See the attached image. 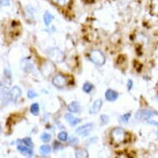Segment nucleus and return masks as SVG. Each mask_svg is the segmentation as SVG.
<instances>
[{
    "instance_id": "1",
    "label": "nucleus",
    "mask_w": 158,
    "mask_h": 158,
    "mask_svg": "<svg viewBox=\"0 0 158 158\" xmlns=\"http://www.w3.org/2000/svg\"><path fill=\"white\" fill-rule=\"evenodd\" d=\"M111 138L113 143L115 144H120L124 141L125 132L124 130L121 127H116L114 128L111 132Z\"/></svg>"
},
{
    "instance_id": "2",
    "label": "nucleus",
    "mask_w": 158,
    "mask_h": 158,
    "mask_svg": "<svg viewBox=\"0 0 158 158\" xmlns=\"http://www.w3.org/2000/svg\"><path fill=\"white\" fill-rule=\"evenodd\" d=\"M89 58L94 64L98 65H103L105 63V57L100 51L94 50L89 54Z\"/></svg>"
},
{
    "instance_id": "3",
    "label": "nucleus",
    "mask_w": 158,
    "mask_h": 158,
    "mask_svg": "<svg viewBox=\"0 0 158 158\" xmlns=\"http://www.w3.org/2000/svg\"><path fill=\"white\" fill-rule=\"evenodd\" d=\"M157 114V112L150 110V109H141L137 112L135 117L138 120H148Z\"/></svg>"
},
{
    "instance_id": "4",
    "label": "nucleus",
    "mask_w": 158,
    "mask_h": 158,
    "mask_svg": "<svg viewBox=\"0 0 158 158\" xmlns=\"http://www.w3.org/2000/svg\"><path fill=\"white\" fill-rule=\"evenodd\" d=\"M50 59L56 62H62L65 58V56L60 50L54 48L49 52Z\"/></svg>"
},
{
    "instance_id": "5",
    "label": "nucleus",
    "mask_w": 158,
    "mask_h": 158,
    "mask_svg": "<svg viewBox=\"0 0 158 158\" xmlns=\"http://www.w3.org/2000/svg\"><path fill=\"white\" fill-rule=\"evenodd\" d=\"M92 129H93V123H86V124L76 128L75 132L82 137H87L89 135Z\"/></svg>"
},
{
    "instance_id": "6",
    "label": "nucleus",
    "mask_w": 158,
    "mask_h": 158,
    "mask_svg": "<svg viewBox=\"0 0 158 158\" xmlns=\"http://www.w3.org/2000/svg\"><path fill=\"white\" fill-rule=\"evenodd\" d=\"M52 83L57 88H64L66 85V80L64 75H60V74H58V75H56L52 79Z\"/></svg>"
},
{
    "instance_id": "7",
    "label": "nucleus",
    "mask_w": 158,
    "mask_h": 158,
    "mask_svg": "<svg viewBox=\"0 0 158 158\" xmlns=\"http://www.w3.org/2000/svg\"><path fill=\"white\" fill-rule=\"evenodd\" d=\"M41 70H42V73L43 74V75L45 76H49L52 74V73L55 71V67L53 64L50 61H47V62L44 63L43 65H42V68H41Z\"/></svg>"
},
{
    "instance_id": "8",
    "label": "nucleus",
    "mask_w": 158,
    "mask_h": 158,
    "mask_svg": "<svg viewBox=\"0 0 158 158\" xmlns=\"http://www.w3.org/2000/svg\"><path fill=\"white\" fill-rule=\"evenodd\" d=\"M102 104H103V102H102L101 99H97V100H95V102L94 103V104L92 105L90 109H89V114H97V113L100 110V109H101Z\"/></svg>"
},
{
    "instance_id": "9",
    "label": "nucleus",
    "mask_w": 158,
    "mask_h": 158,
    "mask_svg": "<svg viewBox=\"0 0 158 158\" xmlns=\"http://www.w3.org/2000/svg\"><path fill=\"white\" fill-rule=\"evenodd\" d=\"M105 98L109 101H115L117 98H118V94L116 91L113 90V89H108L106 91V93H105Z\"/></svg>"
},
{
    "instance_id": "10",
    "label": "nucleus",
    "mask_w": 158,
    "mask_h": 158,
    "mask_svg": "<svg viewBox=\"0 0 158 158\" xmlns=\"http://www.w3.org/2000/svg\"><path fill=\"white\" fill-rule=\"evenodd\" d=\"M9 93H10L11 99L13 101H16L21 95V89L18 88V86H14Z\"/></svg>"
},
{
    "instance_id": "11",
    "label": "nucleus",
    "mask_w": 158,
    "mask_h": 158,
    "mask_svg": "<svg viewBox=\"0 0 158 158\" xmlns=\"http://www.w3.org/2000/svg\"><path fill=\"white\" fill-rule=\"evenodd\" d=\"M65 118L66 121H67L69 123H70L71 126H75V125H77L79 123L81 122V120L77 118H75L71 114H67L65 115Z\"/></svg>"
},
{
    "instance_id": "12",
    "label": "nucleus",
    "mask_w": 158,
    "mask_h": 158,
    "mask_svg": "<svg viewBox=\"0 0 158 158\" xmlns=\"http://www.w3.org/2000/svg\"><path fill=\"white\" fill-rule=\"evenodd\" d=\"M67 109L71 113H76L80 110V104L78 102H72L68 105Z\"/></svg>"
},
{
    "instance_id": "13",
    "label": "nucleus",
    "mask_w": 158,
    "mask_h": 158,
    "mask_svg": "<svg viewBox=\"0 0 158 158\" xmlns=\"http://www.w3.org/2000/svg\"><path fill=\"white\" fill-rule=\"evenodd\" d=\"M75 156L76 157L87 158L89 156L88 152L85 149H78V150L75 151Z\"/></svg>"
},
{
    "instance_id": "14",
    "label": "nucleus",
    "mask_w": 158,
    "mask_h": 158,
    "mask_svg": "<svg viewBox=\"0 0 158 158\" xmlns=\"http://www.w3.org/2000/svg\"><path fill=\"white\" fill-rule=\"evenodd\" d=\"M18 150L22 152L23 154H27V155H32L33 154V152L31 151V149L27 148V147H24V146H18Z\"/></svg>"
},
{
    "instance_id": "15",
    "label": "nucleus",
    "mask_w": 158,
    "mask_h": 158,
    "mask_svg": "<svg viewBox=\"0 0 158 158\" xmlns=\"http://www.w3.org/2000/svg\"><path fill=\"white\" fill-rule=\"evenodd\" d=\"M43 19H44L45 24H46L47 26H48V25L52 23V20L54 19V17H53L49 12H46L44 14V17H43Z\"/></svg>"
},
{
    "instance_id": "16",
    "label": "nucleus",
    "mask_w": 158,
    "mask_h": 158,
    "mask_svg": "<svg viewBox=\"0 0 158 158\" xmlns=\"http://www.w3.org/2000/svg\"><path fill=\"white\" fill-rule=\"evenodd\" d=\"M52 1L56 5L60 6V7H65L70 2V0H52Z\"/></svg>"
},
{
    "instance_id": "17",
    "label": "nucleus",
    "mask_w": 158,
    "mask_h": 158,
    "mask_svg": "<svg viewBox=\"0 0 158 158\" xmlns=\"http://www.w3.org/2000/svg\"><path fill=\"white\" fill-rule=\"evenodd\" d=\"M51 147L48 145H42L41 148H40V152L42 153V155H45V154H49L51 152Z\"/></svg>"
},
{
    "instance_id": "18",
    "label": "nucleus",
    "mask_w": 158,
    "mask_h": 158,
    "mask_svg": "<svg viewBox=\"0 0 158 158\" xmlns=\"http://www.w3.org/2000/svg\"><path fill=\"white\" fill-rule=\"evenodd\" d=\"M31 113L34 115H38L39 114V104L37 103H35V104H31Z\"/></svg>"
},
{
    "instance_id": "19",
    "label": "nucleus",
    "mask_w": 158,
    "mask_h": 158,
    "mask_svg": "<svg viewBox=\"0 0 158 158\" xmlns=\"http://www.w3.org/2000/svg\"><path fill=\"white\" fill-rule=\"evenodd\" d=\"M92 89H93V85H91V84L89 83V82H86V83L84 84L83 90L85 91V93H89Z\"/></svg>"
},
{
    "instance_id": "20",
    "label": "nucleus",
    "mask_w": 158,
    "mask_h": 158,
    "mask_svg": "<svg viewBox=\"0 0 158 158\" xmlns=\"http://www.w3.org/2000/svg\"><path fill=\"white\" fill-rule=\"evenodd\" d=\"M68 138V134L67 132H60L59 134H58V139L61 142H65L67 140Z\"/></svg>"
},
{
    "instance_id": "21",
    "label": "nucleus",
    "mask_w": 158,
    "mask_h": 158,
    "mask_svg": "<svg viewBox=\"0 0 158 158\" xmlns=\"http://www.w3.org/2000/svg\"><path fill=\"white\" fill-rule=\"evenodd\" d=\"M41 139H42V142L44 143H48L50 142V140L52 139V136L48 133H43V134L41 136Z\"/></svg>"
},
{
    "instance_id": "22",
    "label": "nucleus",
    "mask_w": 158,
    "mask_h": 158,
    "mask_svg": "<svg viewBox=\"0 0 158 158\" xmlns=\"http://www.w3.org/2000/svg\"><path fill=\"white\" fill-rule=\"evenodd\" d=\"M130 117H131V114H130V113H127V114H124V115H123V116L120 117V121L122 123L128 122Z\"/></svg>"
},
{
    "instance_id": "23",
    "label": "nucleus",
    "mask_w": 158,
    "mask_h": 158,
    "mask_svg": "<svg viewBox=\"0 0 158 158\" xmlns=\"http://www.w3.org/2000/svg\"><path fill=\"white\" fill-rule=\"evenodd\" d=\"M23 142L24 143V144L27 147H31L32 146V142H31V139L30 137H26V138H24Z\"/></svg>"
},
{
    "instance_id": "24",
    "label": "nucleus",
    "mask_w": 158,
    "mask_h": 158,
    "mask_svg": "<svg viewBox=\"0 0 158 158\" xmlns=\"http://www.w3.org/2000/svg\"><path fill=\"white\" fill-rule=\"evenodd\" d=\"M36 96H37V94L33 90H28V92H27V97L29 98H33Z\"/></svg>"
},
{
    "instance_id": "25",
    "label": "nucleus",
    "mask_w": 158,
    "mask_h": 158,
    "mask_svg": "<svg viewBox=\"0 0 158 158\" xmlns=\"http://www.w3.org/2000/svg\"><path fill=\"white\" fill-rule=\"evenodd\" d=\"M1 5L2 6H9L10 5V0H1Z\"/></svg>"
},
{
    "instance_id": "26",
    "label": "nucleus",
    "mask_w": 158,
    "mask_h": 158,
    "mask_svg": "<svg viewBox=\"0 0 158 158\" xmlns=\"http://www.w3.org/2000/svg\"><path fill=\"white\" fill-rule=\"evenodd\" d=\"M132 85H133L132 81H131V80H128V81H127V89H128V90H131L132 88Z\"/></svg>"
},
{
    "instance_id": "27",
    "label": "nucleus",
    "mask_w": 158,
    "mask_h": 158,
    "mask_svg": "<svg viewBox=\"0 0 158 158\" xmlns=\"http://www.w3.org/2000/svg\"><path fill=\"white\" fill-rule=\"evenodd\" d=\"M101 119H102V122L105 123V122L108 123V121H109V117L107 116V115H102Z\"/></svg>"
},
{
    "instance_id": "28",
    "label": "nucleus",
    "mask_w": 158,
    "mask_h": 158,
    "mask_svg": "<svg viewBox=\"0 0 158 158\" xmlns=\"http://www.w3.org/2000/svg\"><path fill=\"white\" fill-rule=\"evenodd\" d=\"M148 123L152 125H156V126H157V129H158V122H155V121H149ZM157 137H158V130H157Z\"/></svg>"
}]
</instances>
